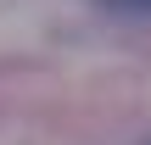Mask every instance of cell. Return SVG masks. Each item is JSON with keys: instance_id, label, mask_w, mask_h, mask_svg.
Masks as SVG:
<instances>
[{"instance_id": "7a4b0ae2", "label": "cell", "mask_w": 151, "mask_h": 145, "mask_svg": "<svg viewBox=\"0 0 151 145\" xmlns=\"http://www.w3.org/2000/svg\"><path fill=\"white\" fill-rule=\"evenodd\" d=\"M146 145H151V140H146Z\"/></svg>"}, {"instance_id": "6da1fadb", "label": "cell", "mask_w": 151, "mask_h": 145, "mask_svg": "<svg viewBox=\"0 0 151 145\" xmlns=\"http://www.w3.org/2000/svg\"><path fill=\"white\" fill-rule=\"evenodd\" d=\"M101 11H118V17H151V0H95Z\"/></svg>"}]
</instances>
